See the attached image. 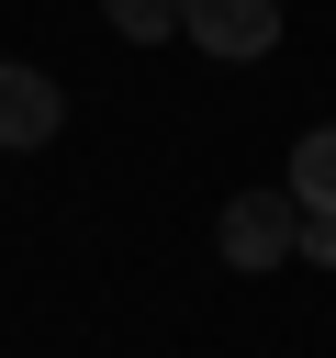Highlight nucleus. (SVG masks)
I'll use <instances>...</instances> for the list:
<instances>
[{"label": "nucleus", "instance_id": "obj_3", "mask_svg": "<svg viewBox=\"0 0 336 358\" xmlns=\"http://www.w3.org/2000/svg\"><path fill=\"white\" fill-rule=\"evenodd\" d=\"M67 134V90L22 56H0V145H56Z\"/></svg>", "mask_w": 336, "mask_h": 358}, {"label": "nucleus", "instance_id": "obj_4", "mask_svg": "<svg viewBox=\"0 0 336 358\" xmlns=\"http://www.w3.org/2000/svg\"><path fill=\"white\" fill-rule=\"evenodd\" d=\"M280 190H291V201H302V213H336V123H325V134H302V145H291V179H280Z\"/></svg>", "mask_w": 336, "mask_h": 358}, {"label": "nucleus", "instance_id": "obj_2", "mask_svg": "<svg viewBox=\"0 0 336 358\" xmlns=\"http://www.w3.org/2000/svg\"><path fill=\"white\" fill-rule=\"evenodd\" d=\"M179 34L202 56H269L280 45V0H179Z\"/></svg>", "mask_w": 336, "mask_h": 358}, {"label": "nucleus", "instance_id": "obj_5", "mask_svg": "<svg viewBox=\"0 0 336 358\" xmlns=\"http://www.w3.org/2000/svg\"><path fill=\"white\" fill-rule=\"evenodd\" d=\"M101 22L123 45H157V34H179V0H101Z\"/></svg>", "mask_w": 336, "mask_h": 358}, {"label": "nucleus", "instance_id": "obj_1", "mask_svg": "<svg viewBox=\"0 0 336 358\" xmlns=\"http://www.w3.org/2000/svg\"><path fill=\"white\" fill-rule=\"evenodd\" d=\"M291 224H302V201H291V190H235V201H224V224H213V246H224V268H246V280H258V268H280V257H291Z\"/></svg>", "mask_w": 336, "mask_h": 358}, {"label": "nucleus", "instance_id": "obj_6", "mask_svg": "<svg viewBox=\"0 0 336 358\" xmlns=\"http://www.w3.org/2000/svg\"><path fill=\"white\" fill-rule=\"evenodd\" d=\"M291 257H314V268H336V213H302V224H291Z\"/></svg>", "mask_w": 336, "mask_h": 358}]
</instances>
